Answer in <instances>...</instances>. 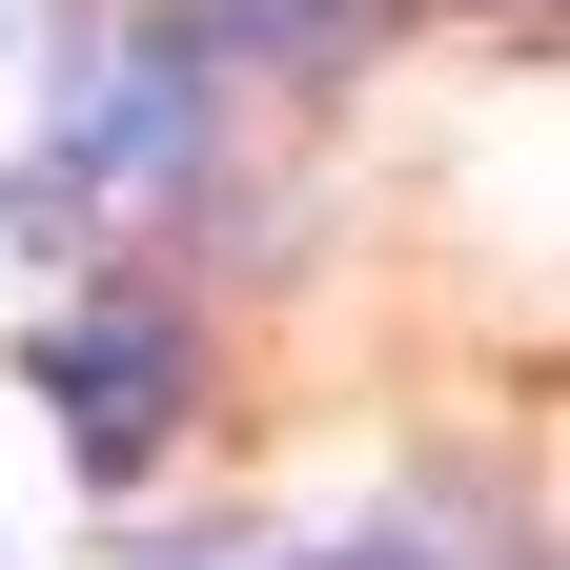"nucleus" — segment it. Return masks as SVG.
<instances>
[{
	"label": "nucleus",
	"instance_id": "nucleus-1",
	"mask_svg": "<svg viewBox=\"0 0 570 570\" xmlns=\"http://www.w3.org/2000/svg\"><path fill=\"white\" fill-rule=\"evenodd\" d=\"M184 142H204V61H184V21H102L82 61H61V102H41V184H82V204H164Z\"/></svg>",
	"mask_w": 570,
	"mask_h": 570
},
{
	"label": "nucleus",
	"instance_id": "nucleus-2",
	"mask_svg": "<svg viewBox=\"0 0 570 570\" xmlns=\"http://www.w3.org/2000/svg\"><path fill=\"white\" fill-rule=\"evenodd\" d=\"M41 387H61V449H82V469H142V449L184 428V326H164V306H61Z\"/></svg>",
	"mask_w": 570,
	"mask_h": 570
},
{
	"label": "nucleus",
	"instance_id": "nucleus-3",
	"mask_svg": "<svg viewBox=\"0 0 570 570\" xmlns=\"http://www.w3.org/2000/svg\"><path fill=\"white\" fill-rule=\"evenodd\" d=\"M387 0H225V61H346Z\"/></svg>",
	"mask_w": 570,
	"mask_h": 570
},
{
	"label": "nucleus",
	"instance_id": "nucleus-4",
	"mask_svg": "<svg viewBox=\"0 0 570 570\" xmlns=\"http://www.w3.org/2000/svg\"><path fill=\"white\" fill-rule=\"evenodd\" d=\"M306 570H428V550H306Z\"/></svg>",
	"mask_w": 570,
	"mask_h": 570
}]
</instances>
